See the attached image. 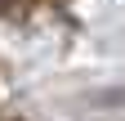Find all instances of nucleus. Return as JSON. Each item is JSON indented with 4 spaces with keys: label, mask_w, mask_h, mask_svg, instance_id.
<instances>
[{
    "label": "nucleus",
    "mask_w": 125,
    "mask_h": 121,
    "mask_svg": "<svg viewBox=\"0 0 125 121\" xmlns=\"http://www.w3.org/2000/svg\"><path fill=\"white\" fill-rule=\"evenodd\" d=\"M103 108H125V90H107V94H98Z\"/></svg>",
    "instance_id": "1"
},
{
    "label": "nucleus",
    "mask_w": 125,
    "mask_h": 121,
    "mask_svg": "<svg viewBox=\"0 0 125 121\" xmlns=\"http://www.w3.org/2000/svg\"><path fill=\"white\" fill-rule=\"evenodd\" d=\"M31 0H0V13H18V9H27Z\"/></svg>",
    "instance_id": "2"
}]
</instances>
